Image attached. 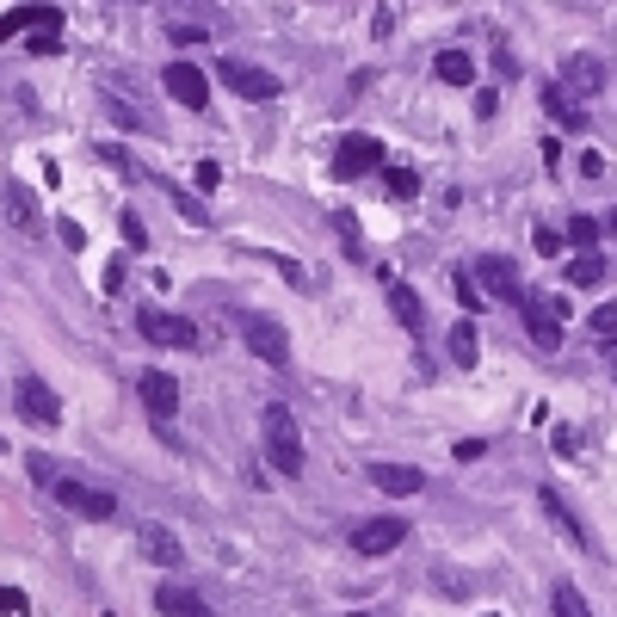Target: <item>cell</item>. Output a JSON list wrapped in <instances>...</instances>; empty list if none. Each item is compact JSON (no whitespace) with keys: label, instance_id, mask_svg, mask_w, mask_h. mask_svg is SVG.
Segmentation results:
<instances>
[{"label":"cell","instance_id":"f1b7e54d","mask_svg":"<svg viewBox=\"0 0 617 617\" xmlns=\"http://www.w3.org/2000/svg\"><path fill=\"white\" fill-rule=\"evenodd\" d=\"M451 290H457L463 309H482V284H476V272H451Z\"/></svg>","mask_w":617,"mask_h":617},{"label":"cell","instance_id":"d4e9b609","mask_svg":"<svg viewBox=\"0 0 617 617\" xmlns=\"http://www.w3.org/2000/svg\"><path fill=\"white\" fill-rule=\"evenodd\" d=\"M550 617H593L574 580H556V587H550Z\"/></svg>","mask_w":617,"mask_h":617},{"label":"cell","instance_id":"ffe728a7","mask_svg":"<svg viewBox=\"0 0 617 617\" xmlns=\"http://www.w3.org/2000/svg\"><path fill=\"white\" fill-rule=\"evenodd\" d=\"M142 550H149L161 568H186V550H179V537L167 525H142Z\"/></svg>","mask_w":617,"mask_h":617},{"label":"cell","instance_id":"f35d334b","mask_svg":"<svg viewBox=\"0 0 617 617\" xmlns=\"http://www.w3.org/2000/svg\"><path fill=\"white\" fill-rule=\"evenodd\" d=\"M580 173H587V179H605V155L587 149V155H580Z\"/></svg>","mask_w":617,"mask_h":617},{"label":"cell","instance_id":"7402d4cb","mask_svg":"<svg viewBox=\"0 0 617 617\" xmlns=\"http://www.w3.org/2000/svg\"><path fill=\"white\" fill-rule=\"evenodd\" d=\"M7 210H13V229L19 235H44V216H38V198L25 186H7Z\"/></svg>","mask_w":617,"mask_h":617},{"label":"cell","instance_id":"8992f818","mask_svg":"<svg viewBox=\"0 0 617 617\" xmlns=\"http://www.w3.org/2000/svg\"><path fill=\"white\" fill-rule=\"evenodd\" d=\"M328 173L340 179V186H352V179H365V173H383V142L377 136H340V149L328 161Z\"/></svg>","mask_w":617,"mask_h":617},{"label":"cell","instance_id":"ac0fdd59","mask_svg":"<svg viewBox=\"0 0 617 617\" xmlns=\"http://www.w3.org/2000/svg\"><path fill=\"white\" fill-rule=\"evenodd\" d=\"M142 408H149L155 420H173L179 414V383L167 371H142Z\"/></svg>","mask_w":617,"mask_h":617},{"label":"cell","instance_id":"e0dca14e","mask_svg":"<svg viewBox=\"0 0 617 617\" xmlns=\"http://www.w3.org/2000/svg\"><path fill=\"white\" fill-rule=\"evenodd\" d=\"M371 488L377 494H420L426 469H414V463H371Z\"/></svg>","mask_w":617,"mask_h":617},{"label":"cell","instance_id":"60d3db41","mask_svg":"<svg viewBox=\"0 0 617 617\" xmlns=\"http://www.w3.org/2000/svg\"><path fill=\"white\" fill-rule=\"evenodd\" d=\"M105 290H112V297L124 290V260H112V266H105Z\"/></svg>","mask_w":617,"mask_h":617},{"label":"cell","instance_id":"5b68a950","mask_svg":"<svg viewBox=\"0 0 617 617\" xmlns=\"http://www.w3.org/2000/svg\"><path fill=\"white\" fill-rule=\"evenodd\" d=\"M50 494L68 506V513H81V519H118V494L112 488H93V482H81V476H56L50 482Z\"/></svg>","mask_w":617,"mask_h":617},{"label":"cell","instance_id":"4fadbf2b","mask_svg":"<svg viewBox=\"0 0 617 617\" xmlns=\"http://www.w3.org/2000/svg\"><path fill=\"white\" fill-rule=\"evenodd\" d=\"M537 500H543V513L556 519V531H562V537L574 543V550H599V543H593V531H587V519H580V513H574V506H568V500H562L556 488H543Z\"/></svg>","mask_w":617,"mask_h":617},{"label":"cell","instance_id":"44dd1931","mask_svg":"<svg viewBox=\"0 0 617 617\" xmlns=\"http://www.w3.org/2000/svg\"><path fill=\"white\" fill-rule=\"evenodd\" d=\"M389 309H395V321H402V328L420 340V328H426V309H420V297H414V290H408V284H395V278H389Z\"/></svg>","mask_w":617,"mask_h":617},{"label":"cell","instance_id":"ab89813d","mask_svg":"<svg viewBox=\"0 0 617 617\" xmlns=\"http://www.w3.org/2000/svg\"><path fill=\"white\" fill-rule=\"evenodd\" d=\"M31 476H38V482L50 488V482H56V463H50V457H31Z\"/></svg>","mask_w":617,"mask_h":617},{"label":"cell","instance_id":"4dcf8cb0","mask_svg":"<svg viewBox=\"0 0 617 617\" xmlns=\"http://www.w3.org/2000/svg\"><path fill=\"white\" fill-rule=\"evenodd\" d=\"M587 328H593L599 340H617V303H599V309L587 315Z\"/></svg>","mask_w":617,"mask_h":617},{"label":"cell","instance_id":"484cf974","mask_svg":"<svg viewBox=\"0 0 617 617\" xmlns=\"http://www.w3.org/2000/svg\"><path fill=\"white\" fill-rule=\"evenodd\" d=\"M580 253H599V235H605V223H599V216H568V229H562Z\"/></svg>","mask_w":617,"mask_h":617},{"label":"cell","instance_id":"7c38bea8","mask_svg":"<svg viewBox=\"0 0 617 617\" xmlns=\"http://www.w3.org/2000/svg\"><path fill=\"white\" fill-rule=\"evenodd\" d=\"M402 543H408V519H365L352 531L358 556H389V550H402Z\"/></svg>","mask_w":617,"mask_h":617},{"label":"cell","instance_id":"8fae6325","mask_svg":"<svg viewBox=\"0 0 617 617\" xmlns=\"http://www.w3.org/2000/svg\"><path fill=\"white\" fill-rule=\"evenodd\" d=\"M216 81H223L229 93L241 99H278V75H266V68H253V62H216Z\"/></svg>","mask_w":617,"mask_h":617},{"label":"cell","instance_id":"277c9868","mask_svg":"<svg viewBox=\"0 0 617 617\" xmlns=\"http://www.w3.org/2000/svg\"><path fill=\"white\" fill-rule=\"evenodd\" d=\"M13 408H19L25 426H62V402H56V389L38 371H19L13 377Z\"/></svg>","mask_w":617,"mask_h":617},{"label":"cell","instance_id":"1f68e13d","mask_svg":"<svg viewBox=\"0 0 617 617\" xmlns=\"http://www.w3.org/2000/svg\"><path fill=\"white\" fill-rule=\"evenodd\" d=\"M167 192H173V204H179V210H186V223H198V229L210 223V216H204V204H198L192 192H179V186H167Z\"/></svg>","mask_w":617,"mask_h":617},{"label":"cell","instance_id":"ba28073f","mask_svg":"<svg viewBox=\"0 0 617 617\" xmlns=\"http://www.w3.org/2000/svg\"><path fill=\"white\" fill-rule=\"evenodd\" d=\"M167 7V31L179 44H198V38H210L216 25H223V13L210 7V0H161Z\"/></svg>","mask_w":617,"mask_h":617},{"label":"cell","instance_id":"3957f363","mask_svg":"<svg viewBox=\"0 0 617 617\" xmlns=\"http://www.w3.org/2000/svg\"><path fill=\"white\" fill-rule=\"evenodd\" d=\"M519 315H525V334H531L543 352L562 346V321H568V309H562L556 290H525V297H519Z\"/></svg>","mask_w":617,"mask_h":617},{"label":"cell","instance_id":"d6a6232c","mask_svg":"<svg viewBox=\"0 0 617 617\" xmlns=\"http://www.w3.org/2000/svg\"><path fill=\"white\" fill-rule=\"evenodd\" d=\"M25 611H31V599L19 587H0V617H25Z\"/></svg>","mask_w":617,"mask_h":617},{"label":"cell","instance_id":"ee69618b","mask_svg":"<svg viewBox=\"0 0 617 617\" xmlns=\"http://www.w3.org/2000/svg\"><path fill=\"white\" fill-rule=\"evenodd\" d=\"M605 346H611V358H617V340H605Z\"/></svg>","mask_w":617,"mask_h":617},{"label":"cell","instance_id":"d6986e66","mask_svg":"<svg viewBox=\"0 0 617 617\" xmlns=\"http://www.w3.org/2000/svg\"><path fill=\"white\" fill-rule=\"evenodd\" d=\"M155 611L161 617H210V605L192 587H179V580H161V587H155Z\"/></svg>","mask_w":617,"mask_h":617},{"label":"cell","instance_id":"83f0119b","mask_svg":"<svg viewBox=\"0 0 617 617\" xmlns=\"http://www.w3.org/2000/svg\"><path fill=\"white\" fill-rule=\"evenodd\" d=\"M599 278H605V260H599V253H574L568 284H599Z\"/></svg>","mask_w":617,"mask_h":617},{"label":"cell","instance_id":"b9f144b4","mask_svg":"<svg viewBox=\"0 0 617 617\" xmlns=\"http://www.w3.org/2000/svg\"><path fill=\"white\" fill-rule=\"evenodd\" d=\"M605 229H611V235H617V210H611V216H605Z\"/></svg>","mask_w":617,"mask_h":617},{"label":"cell","instance_id":"52a82bcc","mask_svg":"<svg viewBox=\"0 0 617 617\" xmlns=\"http://www.w3.org/2000/svg\"><path fill=\"white\" fill-rule=\"evenodd\" d=\"M241 340H247L253 358H266L272 371L290 365V334H284V321H272V315H241Z\"/></svg>","mask_w":617,"mask_h":617},{"label":"cell","instance_id":"cb8c5ba5","mask_svg":"<svg viewBox=\"0 0 617 617\" xmlns=\"http://www.w3.org/2000/svg\"><path fill=\"white\" fill-rule=\"evenodd\" d=\"M451 358H457V371H476V358H482L476 321H457V328H451Z\"/></svg>","mask_w":617,"mask_h":617},{"label":"cell","instance_id":"5bb4252c","mask_svg":"<svg viewBox=\"0 0 617 617\" xmlns=\"http://www.w3.org/2000/svg\"><path fill=\"white\" fill-rule=\"evenodd\" d=\"M580 105H593L599 99V87H605V68H599V56H568V68H562V75H556Z\"/></svg>","mask_w":617,"mask_h":617},{"label":"cell","instance_id":"8d00e7d4","mask_svg":"<svg viewBox=\"0 0 617 617\" xmlns=\"http://www.w3.org/2000/svg\"><path fill=\"white\" fill-rule=\"evenodd\" d=\"M56 235H62V247H75V253L87 247V229H81V223H68V216H62V223H56Z\"/></svg>","mask_w":617,"mask_h":617},{"label":"cell","instance_id":"7bdbcfd3","mask_svg":"<svg viewBox=\"0 0 617 617\" xmlns=\"http://www.w3.org/2000/svg\"><path fill=\"white\" fill-rule=\"evenodd\" d=\"M340 617H365V611H340Z\"/></svg>","mask_w":617,"mask_h":617},{"label":"cell","instance_id":"7a4b0ae2","mask_svg":"<svg viewBox=\"0 0 617 617\" xmlns=\"http://www.w3.org/2000/svg\"><path fill=\"white\" fill-rule=\"evenodd\" d=\"M136 334L149 340V346H161V352H198V346H204L198 321L173 315V309H142V315H136Z\"/></svg>","mask_w":617,"mask_h":617},{"label":"cell","instance_id":"30bf717a","mask_svg":"<svg viewBox=\"0 0 617 617\" xmlns=\"http://www.w3.org/2000/svg\"><path fill=\"white\" fill-rule=\"evenodd\" d=\"M469 272H476V284L488 290V297H500V303H513V309H519L525 284H519V272H513V260H506V253H482V260L469 266Z\"/></svg>","mask_w":617,"mask_h":617},{"label":"cell","instance_id":"4316f807","mask_svg":"<svg viewBox=\"0 0 617 617\" xmlns=\"http://www.w3.org/2000/svg\"><path fill=\"white\" fill-rule=\"evenodd\" d=\"M383 186H389V198H414L420 192V173L414 167H383Z\"/></svg>","mask_w":617,"mask_h":617},{"label":"cell","instance_id":"d590c367","mask_svg":"<svg viewBox=\"0 0 617 617\" xmlns=\"http://www.w3.org/2000/svg\"><path fill=\"white\" fill-rule=\"evenodd\" d=\"M192 179H198V192H216V179H223V167H216V161H198V167H192Z\"/></svg>","mask_w":617,"mask_h":617},{"label":"cell","instance_id":"603a6c76","mask_svg":"<svg viewBox=\"0 0 617 617\" xmlns=\"http://www.w3.org/2000/svg\"><path fill=\"white\" fill-rule=\"evenodd\" d=\"M432 75H439L445 87H469V81H476V62H469L463 50H439V56H432Z\"/></svg>","mask_w":617,"mask_h":617},{"label":"cell","instance_id":"9a60e30c","mask_svg":"<svg viewBox=\"0 0 617 617\" xmlns=\"http://www.w3.org/2000/svg\"><path fill=\"white\" fill-rule=\"evenodd\" d=\"M56 25H62L56 7H13V13H0V44L25 38V31H56Z\"/></svg>","mask_w":617,"mask_h":617},{"label":"cell","instance_id":"836d02e7","mask_svg":"<svg viewBox=\"0 0 617 617\" xmlns=\"http://www.w3.org/2000/svg\"><path fill=\"white\" fill-rule=\"evenodd\" d=\"M25 44H31V56H56L62 50V31H31Z\"/></svg>","mask_w":617,"mask_h":617},{"label":"cell","instance_id":"6da1fadb","mask_svg":"<svg viewBox=\"0 0 617 617\" xmlns=\"http://www.w3.org/2000/svg\"><path fill=\"white\" fill-rule=\"evenodd\" d=\"M260 451H266V469H278V476H290V482L309 469L303 426H297V414H290L284 402H272V408L260 414Z\"/></svg>","mask_w":617,"mask_h":617},{"label":"cell","instance_id":"f546056e","mask_svg":"<svg viewBox=\"0 0 617 617\" xmlns=\"http://www.w3.org/2000/svg\"><path fill=\"white\" fill-rule=\"evenodd\" d=\"M562 241H568V235H562V229H550V223H537V229H531V247L543 253V260H556V253H562Z\"/></svg>","mask_w":617,"mask_h":617},{"label":"cell","instance_id":"74e56055","mask_svg":"<svg viewBox=\"0 0 617 617\" xmlns=\"http://www.w3.org/2000/svg\"><path fill=\"white\" fill-rule=\"evenodd\" d=\"M389 31H395V13L377 7V13H371V38H389Z\"/></svg>","mask_w":617,"mask_h":617},{"label":"cell","instance_id":"2e32d148","mask_svg":"<svg viewBox=\"0 0 617 617\" xmlns=\"http://www.w3.org/2000/svg\"><path fill=\"white\" fill-rule=\"evenodd\" d=\"M543 112H550L562 130H593V118H587V105H580L562 81H550V87H543Z\"/></svg>","mask_w":617,"mask_h":617},{"label":"cell","instance_id":"e575fe53","mask_svg":"<svg viewBox=\"0 0 617 617\" xmlns=\"http://www.w3.org/2000/svg\"><path fill=\"white\" fill-rule=\"evenodd\" d=\"M118 223H124V241H130V247H149V229H142V216H136V210H124Z\"/></svg>","mask_w":617,"mask_h":617},{"label":"cell","instance_id":"9c48e42d","mask_svg":"<svg viewBox=\"0 0 617 617\" xmlns=\"http://www.w3.org/2000/svg\"><path fill=\"white\" fill-rule=\"evenodd\" d=\"M161 87H167L173 105H186V112H204V105H210V75H204L198 62H167L161 68Z\"/></svg>","mask_w":617,"mask_h":617}]
</instances>
